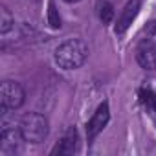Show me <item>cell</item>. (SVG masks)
Here are the masks:
<instances>
[{
    "label": "cell",
    "mask_w": 156,
    "mask_h": 156,
    "mask_svg": "<svg viewBox=\"0 0 156 156\" xmlns=\"http://www.w3.org/2000/svg\"><path fill=\"white\" fill-rule=\"evenodd\" d=\"M140 103L147 112H156V92L151 88H141L140 90Z\"/></svg>",
    "instance_id": "9"
},
{
    "label": "cell",
    "mask_w": 156,
    "mask_h": 156,
    "mask_svg": "<svg viewBox=\"0 0 156 156\" xmlns=\"http://www.w3.org/2000/svg\"><path fill=\"white\" fill-rule=\"evenodd\" d=\"M140 6H141L140 0H129V2L125 4L123 11H121V15L118 17V22H116V26H114V31H116L118 35H123V33L130 28V24L134 22V19H136L138 13H140Z\"/></svg>",
    "instance_id": "6"
},
{
    "label": "cell",
    "mask_w": 156,
    "mask_h": 156,
    "mask_svg": "<svg viewBox=\"0 0 156 156\" xmlns=\"http://www.w3.org/2000/svg\"><path fill=\"white\" fill-rule=\"evenodd\" d=\"M13 24H15V19H13L11 11H9L6 6H2V8H0V31H2V33H8V31L13 28Z\"/></svg>",
    "instance_id": "11"
},
{
    "label": "cell",
    "mask_w": 156,
    "mask_h": 156,
    "mask_svg": "<svg viewBox=\"0 0 156 156\" xmlns=\"http://www.w3.org/2000/svg\"><path fill=\"white\" fill-rule=\"evenodd\" d=\"M108 119H110V108H108V103L103 101L98 107V110L94 112V116L90 118V121L87 123V138H88V143L94 141V138L107 127Z\"/></svg>",
    "instance_id": "4"
},
{
    "label": "cell",
    "mask_w": 156,
    "mask_h": 156,
    "mask_svg": "<svg viewBox=\"0 0 156 156\" xmlns=\"http://www.w3.org/2000/svg\"><path fill=\"white\" fill-rule=\"evenodd\" d=\"M77 149V132L75 129H70L62 138L61 141L51 149V156H68V154H73Z\"/></svg>",
    "instance_id": "8"
},
{
    "label": "cell",
    "mask_w": 156,
    "mask_h": 156,
    "mask_svg": "<svg viewBox=\"0 0 156 156\" xmlns=\"http://www.w3.org/2000/svg\"><path fill=\"white\" fill-rule=\"evenodd\" d=\"M20 141H24L22 134H20V129L15 130V129H4L2 134H0V152L6 154V156H11L19 151L20 147Z\"/></svg>",
    "instance_id": "7"
},
{
    "label": "cell",
    "mask_w": 156,
    "mask_h": 156,
    "mask_svg": "<svg viewBox=\"0 0 156 156\" xmlns=\"http://www.w3.org/2000/svg\"><path fill=\"white\" fill-rule=\"evenodd\" d=\"M26 94L20 83L17 81H2L0 85V101H2V112L6 110H17L19 107L24 105Z\"/></svg>",
    "instance_id": "3"
},
{
    "label": "cell",
    "mask_w": 156,
    "mask_h": 156,
    "mask_svg": "<svg viewBox=\"0 0 156 156\" xmlns=\"http://www.w3.org/2000/svg\"><path fill=\"white\" fill-rule=\"evenodd\" d=\"M136 61L143 70H156V44L145 39L136 48Z\"/></svg>",
    "instance_id": "5"
},
{
    "label": "cell",
    "mask_w": 156,
    "mask_h": 156,
    "mask_svg": "<svg viewBox=\"0 0 156 156\" xmlns=\"http://www.w3.org/2000/svg\"><path fill=\"white\" fill-rule=\"evenodd\" d=\"M20 134L24 138V141L30 143H42L48 138L50 132V123L48 119L39 114V112H30L20 119Z\"/></svg>",
    "instance_id": "2"
},
{
    "label": "cell",
    "mask_w": 156,
    "mask_h": 156,
    "mask_svg": "<svg viewBox=\"0 0 156 156\" xmlns=\"http://www.w3.org/2000/svg\"><path fill=\"white\" fill-rule=\"evenodd\" d=\"M98 13H99V19L103 24H110L114 20V6L107 0H101L99 6H98Z\"/></svg>",
    "instance_id": "10"
},
{
    "label": "cell",
    "mask_w": 156,
    "mask_h": 156,
    "mask_svg": "<svg viewBox=\"0 0 156 156\" xmlns=\"http://www.w3.org/2000/svg\"><path fill=\"white\" fill-rule=\"evenodd\" d=\"M48 24L51 28H61V17L57 15V9H55V4L50 0V9H48Z\"/></svg>",
    "instance_id": "12"
},
{
    "label": "cell",
    "mask_w": 156,
    "mask_h": 156,
    "mask_svg": "<svg viewBox=\"0 0 156 156\" xmlns=\"http://www.w3.org/2000/svg\"><path fill=\"white\" fill-rule=\"evenodd\" d=\"M88 46L81 39H68L55 48V62L62 70H77L88 59Z\"/></svg>",
    "instance_id": "1"
},
{
    "label": "cell",
    "mask_w": 156,
    "mask_h": 156,
    "mask_svg": "<svg viewBox=\"0 0 156 156\" xmlns=\"http://www.w3.org/2000/svg\"><path fill=\"white\" fill-rule=\"evenodd\" d=\"M145 31H147L149 35H152V33H156V20H152V22H149V24H147V28H145Z\"/></svg>",
    "instance_id": "13"
},
{
    "label": "cell",
    "mask_w": 156,
    "mask_h": 156,
    "mask_svg": "<svg viewBox=\"0 0 156 156\" xmlns=\"http://www.w3.org/2000/svg\"><path fill=\"white\" fill-rule=\"evenodd\" d=\"M64 2H68V4H75V2H79V0H64Z\"/></svg>",
    "instance_id": "14"
}]
</instances>
